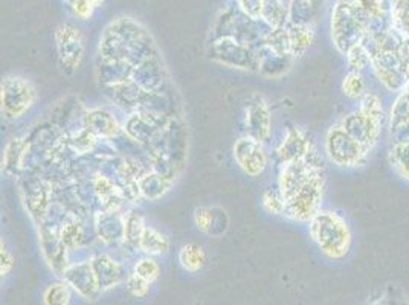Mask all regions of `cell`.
Wrapping results in <instances>:
<instances>
[{
    "label": "cell",
    "mask_w": 409,
    "mask_h": 305,
    "mask_svg": "<svg viewBox=\"0 0 409 305\" xmlns=\"http://www.w3.org/2000/svg\"><path fill=\"white\" fill-rule=\"evenodd\" d=\"M347 57H349V64L354 72H360L364 67L371 64L370 52L365 49V46L362 43L351 47V49L347 52Z\"/></svg>",
    "instance_id": "30bf717a"
},
{
    "label": "cell",
    "mask_w": 409,
    "mask_h": 305,
    "mask_svg": "<svg viewBox=\"0 0 409 305\" xmlns=\"http://www.w3.org/2000/svg\"><path fill=\"white\" fill-rule=\"evenodd\" d=\"M211 221H213V217H211V211L207 208H200L196 211V225L199 226V229L207 230L211 229Z\"/></svg>",
    "instance_id": "2e32d148"
},
{
    "label": "cell",
    "mask_w": 409,
    "mask_h": 305,
    "mask_svg": "<svg viewBox=\"0 0 409 305\" xmlns=\"http://www.w3.org/2000/svg\"><path fill=\"white\" fill-rule=\"evenodd\" d=\"M409 122V87L401 89L397 99L391 108L390 113V127L391 133L399 130L400 127H404Z\"/></svg>",
    "instance_id": "5b68a950"
},
{
    "label": "cell",
    "mask_w": 409,
    "mask_h": 305,
    "mask_svg": "<svg viewBox=\"0 0 409 305\" xmlns=\"http://www.w3.org/2000/svg\"><path fill=\"white\" fill-rule=\"evenodd\" d=\"M67 291L63 286H52L47 289L45 293V302L46 304H66L67 302Z\"/></svg>",
    "instance_id": "4fadbf2b"
},
{
    "label": "cell",
    "mask_w": 409,
    "mask_h": 305,
    "mask_svg": "<svg viewBox=\"0 0 409 305\" xmlns=\"http://www.w3.org/2000/svg\"><path fill=\"white\" fill-rule=\"evenodd\" d=\"M382 117H384V108L380 99L376 95L365 93L359 112L347 117L342 127L351 138L371 150L380 136Z\"/></svg>",
    "instance_id": "7a4b0ae2"
},
{
    "label": "cell",
    "mask_w": 409,
    "mask_h": 305,
    "mask_svg": "<svg viewBox=\"0 0 409 305\" xmlns=\"http://www.w3.org/2000/svg\"><path fill=\"white\" fill-rule=\"evenodd\" d=\"M390 160L395 171L409 180V144L395 142L390 151Z\"/></svg>",
    "instance_id": "8992f818"
},
{
    "label": "cell",
    "mask_w": 409,
    "mask_h": 305,
    "mask_svg": "<svg viewBox=\"0 0 409 305\" xmlns=\"http://www.w3.org/2000/svg\"><path fill=\"white\" fill-rule=\"evenodd\" d=\"M179 258L182 266L189 272H197L204 264V254L202 247L197 246V244H188V246L182 247Z\"/></svg>",
    "instance_id": "52a82bcc"
},
{
    "label": "cell",
    "mask_w": 409,
    "mask_h": 305,
    "mask_svg": "<svg viewBox=\"0 0 409 305\" xmlns=\"http://www.w3.org/2000/svg\"><path fill=\"white\" fill-rule=\"evenodd\" d=\"M12 266V258L10 256V254L6 252V250L2 249V275L8 272Z\"/></svg>",
    "instance_id": "d6986e66"
},
{
    "label": "cell",
    "mask_w": 409,
    "mask_h": 305,
    "mask_svg": "<svg viewBox=\"0 0 409 305\" xmlns=\"http://www.w3.org/2000/svg\"><path fill=\"white\" fill-rule=\"evenodd\" d=\"M342 90L349 98H362L365 95V81L360 72H350L344 78Z\"/></svg>",
    "instance_id": "9c48e42d"
},
{
    "label": "cell",
    "mask_w": 409,
    "mask_h": 305,
    "mask_svg": "<svg viewBox=\"0 0 409 305\" xmlns=\"http://www.w3.org/2000/svg\"><path fill=\"white\" fill-rule=\"evenodd\" d=\"M135 270H136V273L144 278V280L148 281V282L154 281L156 278H158V275H159L158 264H156L153 260H142V261H139L138 264H136Z\"/></svg>",
    "instance_id": "7c38bea8"
},
{
    "label": "cell",
    "mask_w": 409,
    "mask_h": 305,
    "mask_svg": "<svg viewBox=\"0 0 409 305\" xmlns=\"http://www.w3.org/2000/svg\"><path fill=\"white\" fill-rule=\"evenodd\" d=\"M141 247L150 254H162L167 252L170 243L165 236L156 232L153 229H145L141 235Z\"/></svg>",
    "instance_id": "ba28073f"
},
{
    "label": "cell",
    "mask_w": 409,
    "mask_h": 305,
    "mask_svg": "<svg viewBox=\"0 0 409 305\" xmlns=\"http://www.w3.org/2000/svg\"><path fill=\"white\" fill-rule=\"evenodd\" d=\"M75 12H77L78 16L84 17L89 14V12H91V5H89L86 0H80L78 6H75Z\"/></svg>",
    "instance_id": "ac0fdd59"
},
{
    "label": "cell",
    "mask_w": 409,
    "mask_h": 305,
    "mask_svg": "<svg viewBox=\"0 0 409 305\" xmlns=\"http://www.w3.org/2000/svg\"><path fill=\"white\" fill-rule=\"evenodd\" d=\"M395 142H404V144H409V122L404 127H400L399 130L393 133Z\"/></svg>",
    "instance_id": "e0dca14e"
},
{
    "label": "cell",
    "mask_w": 409,
    "mask_h": 305,
    "mask_svg": "<svg viewBox=\"0 0 409 305\" xmlns=\"http://www.w3.org/2000/svg\"><path fill=\"white\" fill-rule=\"evenodd\" d=\"M327 154L339 167H359L365 164L371 150L351 138L342 125L333 127L327 134Z\"/></svg>",
    "instance_id": "3957f363"
},
{
    "label": "cell",
    "mask_w": 409,
    "mask_h": 305,
    "mask_svg": "<svg viewBox=\"0 0 409 305\" xmlns=\"http://www.w3.org/2000/svg\"><path fill=\"white\" fill-rule=\"evenodd\" d=\"M263 202H264L266 209H268V211L272 212V214H279L284 209L283 202L279 200L277 195L274 193H270V191H268L263 195Z\"/></svg>",
    "instance_id": "9a60e30c"
},
{
    "label": "cell",
    "mask_w": 409,
    "mask_h": 305,
    "mask_svg": "<svg viewBox=\"0 0 409 305\" xmlns=\"http://www.w3.org/2000/svg\"><path fill=\"white\" fill-rule=\"evenodd\" d=\"M358 6L366 16V25L371 20L384 19V0H359Z\"/></svg>",
    "instance_id": "8fae6325"
},
{
    "label": "cell",
    "mask_w": 409,
    "mask_h": 305,
    "mask_svg": "<svg viewBox=\"0 0 409 305\" xmlns=\"http://www.w3.org/2000/svg\"><path fill=\"white\" fill-rule=\"evenodd\" d=\"M312 239L324 255L333 260L344 258L349 254L351 235L347 223L333 212H316L312 217Z\"/></svg>",
    "instance_id": "6da1fadb"
},
{
    "label": "cell",
    "mask_w": 409,
    "mask_h": 305,
    "mask_svg": "<svg viewBox=\"0 0 409 305\" xmlns=\"http://www.w3.org/2000/svg\"><path fill=\"white\" fill-rule=\"evenodd\" d=\"M371 64L386 89L401 90L408 86V66L401 51H379L371 57Z\"/></svg>",
    "instance_id": "277c9868"
},
{
    "label": "cell",
    "mask_w": 409,
    "mask_h": 305,
    "mask_svg": "<svg viewBox=\"0 0 409 305\" xmlns=\"http://www.w3.org/2000/svg\"><path fill=\"white\" fill-rule=\"evenodd\" d=\"M148 281H145L144 278L142 276H139L138 273H135L130 280H128V290L132 291V295H135V296H138V297H141V296H145L147 295V291H148Z\"/></svg>",
    "instance_id": "5bb4252c"
}]
</instances>
